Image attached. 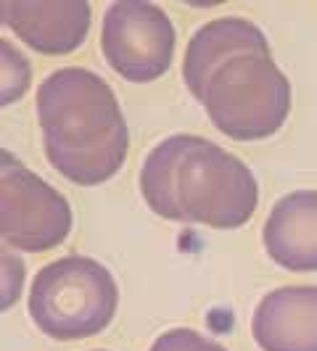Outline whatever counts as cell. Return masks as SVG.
<instances>
[{"label": "cell", "mask_w": 317, "mask_h": 351, "mask_svg": "<svg viewBox=\"0 0 317 351\" xmlns=\"http://www.w3.org/2000/svg\"><path fill=\"white\" fill-rule=\"evenodd\" d=\"M183 80L211 124L233 141H264L291 114V82L264 32L248 19L222 16L196 29Z\"/></svg>", "instance_id": "obj_1"}, {"label": "cell", "mask_w": 317, "mask_h": 351, "mask_svg": "<svg viewBox=\"0 0 317 351\" xmlns=\"http://www.w3.org/2000/svg\"><path fill=\"white\" fill-rule=\"evenodd\" d=\"M141 193L164 219L214 230L244 228L259 204L254 172L201 135H169L154 145L141 167Z\"/></svg>", "instance_id": "obj_2"}, {"label": "cell", "mask_w": 317, "mask_h": 351, "mask_svg": "<svg viewBox=\"0 0 317 351\" xmlns=\"http://www.w3.org/2000/svg\"><path fill=\"white\" fill-rule=\"evenodd\" d=\"M45 158L77 185H101L122 169L130 130L111 85L95 71L64 66L37 88Z\"/></svg>", "instance_id": "obj_3"}, {"label": "cell", "mask_w": 317, "mask_h": 351, "mask_svg": "<svg viewBox=\"0 0 317 351\" xmlns=\"http://www.w3.org/2000/svg\"><path fill=\"white\" fill-rule=\"evenodd\" d=\"M119 306L114 275L90 256L45 264L30 288V317L56 341H82L111 325Z\"/></svg>", "instance_id": "obj_4"}, {"label": "cell", "mask_w": 317, "mask_h": 351, "mask_svg": "<svg viewBox=\"0 0 317 351\" xmlns=\"http://www.w3.org/2000/svg\"><path fill=\"white\" fill-rule=\"evenodd\" d=\"M71 232V206L43 177L3 151L0 169V235L3 243L27 254L61 246Z\"/></svg>", "instance_id": "obj_5"}, {"label": "cell", "mask_w": 317, "mask_h": 351, "mask_svg": "<svg viewBox=\"0 0 317 351\" xmlns=\"http://www.w3.org/2000/svg\"><path fill=\"white\" fill-rule=\"evenodd\" d=\"M175 24L148 0H117L106 8L101 48L108 66L130 82H154L172 66Z\"/></svg>", "instance_id": "obj_6"}, {"label": "cell", "mask_w": 317, "mask_h": 351, "mask_svg": "<svg viewBox=\"0 0 317 351\" xmlns=\"http://www.w3.org/2000/svg\"><path fill=\"white\" fill-rule=\"evenodd\" d=\"M3 24L45 56H64L82 48L93 8L85 0H3Z\"/></svg>", "instance_id": "obj_7"}, {"label": "cell", "mask_w": 317, "mask_h": 351, "mask_svg": "<svg viewBox=\"0 0 317 351\" xmlns=\"http://www.w3.org/2000/svg\"><path fill=\"white\" fill-rule=\"evenodd\" d=\"M262 351H317V285H283L264 296L251 317Z\"/></svg>", "instance_id": "obj_8"}, {"label": "cell", "mask_w": 317, "mask_h": 351, "mask_svg": "<svg viewBox=\"0 0 317 351\" xmlns=\"http://www.w3.org/2000/svg\"><path fill=\"white\" fill-rule=\"evenodd\" d=\"M262 241L267 256L291 272H317V191H294L270 209Z\"/></svg>", "instance_id": "obj_9"}, {"label": "cell", "mask_w": 317, "mask_h": 351, "mask_svg": "<svg viewBox=\"0 0 317 351\" xmlns=\"http://www.w3.org/2000/svg\"><path fill=\"white\" fill-rule=\"evenodd\" d=\"M0 51H3V106H8L27 93L30 64L8 40H0Z\"/></svg>", "instance_id": "obj_10"}, {"label": "cell", "mask_w": 317, "mask_h": 351, "mask_svg": "<svg viewBox=\"0 0 317 351\" xmlns=\"http://www.w3.org/2000/svg\"><path fill=\"white\" fill-rule=\"evenodd\" d=\"M148 351H228L222 343L211 341L198 330L191 328H172L167 333H161L154 341V346Z\"/></svg>", "instance_id": "obj_11"}, {"label": "cell", "mask_w": 317, "mask_h": 351, "mask_svg": "<svg viewBox=\"0 0 317 351\" xmlns=\"http://www.w3.org/2000/svg\"><path fill=\"white\" fill-rule=\"evenodd\" d=\"M95 351H106V349H95Z\"/></svg>", "instance_id": "obj_12"}]
</instances>
